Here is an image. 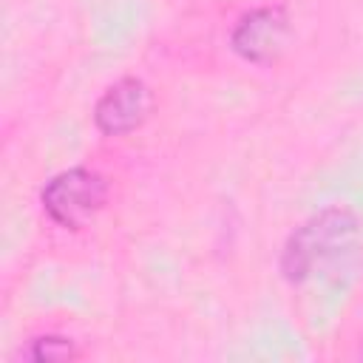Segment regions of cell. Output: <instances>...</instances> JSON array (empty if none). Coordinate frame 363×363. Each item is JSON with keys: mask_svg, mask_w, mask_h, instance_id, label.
<instances>
[{"mask_svg": "<svg viewBox=\"0 0 363 363\" xmlns=\"http://www.w3.org/2000/svg\"><path fill=\"white\" fill-rule=\"evenodd\" d=\"M360 233L357 213L346 204H332L309 216L303 224H298L278 255V272L286 284H303L312 278V272L343 252Z\"/></svg>", "mask_w": 363, "mask_h": 363, "instance_id": "6da1fadb", "label": "cell"}, {"mask_svg": "<svg viewBox=\"0 0 363 363\" xmlns=\"http://www.w3.org/2000/svg\"><path fill=\"white\" fill-rule=\"evenodd\" d=\"M108 179L91 167H68L40 190L43 213L62 230H82L108 201Z\"/></svg>", "mask_w": 363, "mask_h": 363, "instance_id": "7a4b0ae2", "label": "cell"}, {"mask_svg": "<svg viewBox=\"0 0 363 363\" xmlns=\"http://www.w3.org/2000/svg\"><path fill=\"white\" fill-rule=\"evenodd\" d=\"M289 34L292 26L284 6H258L238 17L230 31V48L250 65H272L284 54Z\"/></svg>", "mask_w": 363, "mask_h": 363, "instance_id": "3957f363", "label": "cell"}, {"mask_svg": "<svg viewBox=\"0 0 363 363\" xmlns=\"http://www.w3.org/2000/svg\"><path fill=\"white\" fill-rule=\"evenodd\" d=\"M153 94L139 77H122L102 91L94 105V125L102 136H125L145 125Z\"/></svg>", "mask_w": 363, "mask_h": 363, "instance_id": "277c9868", "label": "cell"}, {"mask_svg": "<svg viewBox=\"0 0 363 363\" xmlns=\"http://www.w3.org/2000/svg\"><path fill=\"white\" fill-rule=\"evenodd\" d=\"M26 360H34V363H65V360H74L79 357V349L71 337H62V335H37L28 340L26 352H23Z\"/></svg>", "mask_w": 363, "mask_h": 363, "instance_id": "5b68a950", "label": "cell"}, {"mask_svg": "<svg viewBox=\"0 0 363 363\" xmlns=\"http://www.w3.org/2000/svg\"><path fill=\"white\" fill-rule=\"evenodd\" d=\"M360 357H363V349H360Z\"/></svg>", "mask_w": 363, "mask_h": 363, "instance_id": "8992f818", "label": "cell"}]
</instances>
